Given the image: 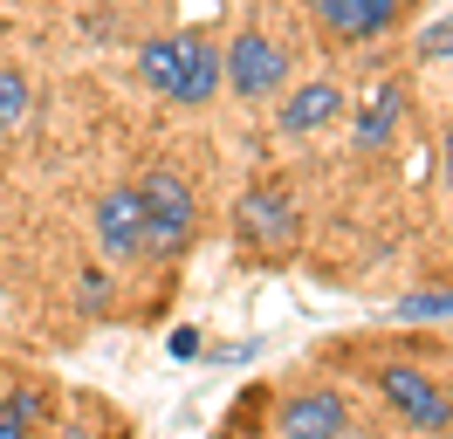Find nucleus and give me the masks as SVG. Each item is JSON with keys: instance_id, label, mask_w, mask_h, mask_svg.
I'll use <instances>...</instances> for the list:
<instances>
[{"instance_id": "f3484780", "label": "nucleus", "mask_w": 453, "mask_h": 439, "mask_svg": "<svg viewBox=\"0 0 453 439\" xmlns=\"http://www.w3.org/2000/svg\"><path fill=\"white\" fill-rule=\"evenodd\" d=\"M62 439H83V433H62Z\"/></svg>"}, {"instance_id": "0eeeda50", "label": "nucleus", "mask_w": 453, "mask_h": 439, "mask_svg": "<svg viewBox=\"0 0 453 439\" xmlns=\"http://www.w3.org/2000/svg\"><path fill=\"white\" fill-rule=\"evenodd\" d=\"M96 241H104V254H117V261H138L144 254V206H138V186H117L96 199Z\"/></svg>"}, {"instance_id": "9b49d317", "label": "nucleus", "mask_w": 453, "mask_h": 439, "mask_svg": "<svg viewBox=\"0 0 453 439\" xmlns=\"http://www.w3.org/2000/svg\"><path fill=\"white\" fill-rule=\"evenodd\" d=\"M28 110H35V82L21 76V69H7V62H0V131H14Z\"/></svg>"}, {"instance_id": "20e7f679", "label": "nucleus", "mask_w": 453, "mask_h": 439, "mask_svg": "<svg viewBox=\"0 0 453 439\" xmlns=\"http://www.w3.org/2000/svg\"><path fill=\"white\" fill-rule=\"evenodd\" d=\"M220 82L234 89V96H248V104H268L275 89L288 82V55L268 42V35H255V27H241L234 42L220 49Z\"/></svg>"}, {"instance_id": "f03ea898", "label": "nucleus", "mask_w": 453, "mask_h": 439, "mask_svg": "<svg viewBox=\"0 0 453 439\" xmlns=\"http://www.w3.org/2000/svg\"><path fill=\"white\" fill-rule=\"evenodd\" d=\"M138 206H144V254H186V241H193L199 227V199L193 186L179 179V172H151L138 186Z\"/></svg>"}, {"instance_id": "f257e3e1", "label": "nucleus", "mask_w": 453, "mask_h": 439, "mask_svg": "<svg viewBox=\"0 0 453 439\" xmlns=\"http://www.w3.org/2000/svg\"><path fill=\"white\" fill-rule=\"evenodd\" d=\"M138 76L186 110L213 104V89H220V49L199 42V35H158V42L138 49Z\"/></svg>"}, {"instance_id": "ddd939ff", "label": "nucleus", "mask_w": 453, "mask_h": 439, "mask_svg": "<svg viewBox=\"0 0 453 439\" xmlns=\"http://www.w3.org/2000/svg\"><path fill=\"white\" fill-rule=\"evenodd\" d=\"M419 55H426V62H447V55H453V14H447V21H433L419 35Z\"/></svg>"}, {"instance_id": "4468645a", "label": "nucleus", "mask_w": 453, "mask_h": 439, "mask_svg": "<svg viewBox=\"0 0 453 439\" xmlns=\"http://www.w3.org/2000/svg\"><path fill=\"white\" fill-rule=\"evenodd\" d=\"M405 316H453V296H412Z\"/></svg>"}, {"instance_id": "f8f14e48", "label": "nucleus", "mask_w": 453, "mask_h": 439, "mask_svg": "<svg viewBox=\"0 0 453 439\" xmlns=\"http://www.w3.org/2000/svg\"><path fill=\"white\" fill-rule=\"evenodd\" d=\"M35 419H42V398H35V391L0 398V439H35Z\"/></svg>"}, {"instance_id": "39448f33", "label": "nucleus", "mask_w": 453, "mask_h": 439, "mask_svg": "<svg viewBox=\"0 0 453 439\" xmlns=\"http://www.w3.org/2000/svg\"><path fill=\"white\" fill-rule=\"evenodd\" d=\"M378 391H385V405H392L405 426H419V433L453 426V384L426 378V371H412V364H392V371L378 378Z\"/></svg>"}, {"instance_id": "7ed1b4c3", "label": "nucleus", "mask_w": 453, "mask_h": 439, "mask_svg": "<svg viewBox=\"0 0 453 439\" xmlns=\"http://www.w3.org/2000/svg\"><path fill=\"white\" fill-rule=\"evenodd\" d=\"M234 234H241V247H255V254H268V261L296 254V241H303L296 199H288L282 186H248L241 206H234Z\"/></svg>"}, {"instance_id": "dca6fc26", "label": "nucleus", "mask_w": 453, "mask_h": 439, "mask_svg": "<svg viewBox=\"0 0 453 439\" xmlns=\"http://www.w3.org/2000/svg\"><path fill=\"white\" fill-rule=\"evenodd\" d=\"M0 398H7V378H0Z\"/></svg>"}, {"instance_id": "423d86ee", "label": "nucleus", "mask_w": 453, "mask_h": 439, "mask_svg": "<svg viewBox=\"0 0 453 439\" xmlns=\"http://www.w3.org/2000/svg\"><path fill=\"white\" fill-rule=\"evenodd\" d=\"M282 439H350V405L337 391H296L282 405Z\"/></svg>"}, {"instance_id": "1a4fd4ad", "label": "nucleus", "mask_w": 453, "mask_h": 439, "mask_svg": "<svg viewBox=\"0 0 453 439\" xmlns=\"http://www.w3.org/2000/svg\"><path fill=\"white\" fill-rule=\"evenodd\" d=\"M337 110H350L337 82H303V89L275 110V124H282V137H316L323 124H337Z\"/></svg>"}, {"instance_id": "6e6552de", "label": "nucleus", "mask_w": 453, "mask_h": 439, "mask_svg": "<svg viewBox=\"0 0 453 439\" xmlns=\"http://www.w3.org/2000/svg\"><path fill=\"white\" fill-rule=\"evenodd\" d=\"M405 7H412V0H316L323 27L343 35V42H371V35L398 27V21H405Z\"/></svg>"}, {"instance_id": "9d476101", "label": "nucleus", "mask_w": 453, "mask_h": 439, "mask_svg": "<svg viewBox=\"0 0 453 439\" xmlns=\"http://www.w3.org/2000/svg\"><path fill=\"white\" fill-rule=\"evenodd\" d=\"M398 124H405V89H398V82H378L365 96V110H357L350 137H357V151H385L398 137Z\"/></svg>"}, {"instance_id": "2eb2a0df", "label": "nucleus", "mask_w": 453, "mask_h": 439, "mask_svg": "<svg viewBox=\"0 0 453 439\" xmlns=\"http://www.w3.org/2000/svg\"><path fill=\"white\" fill-rule=\"evenodd\" d=\"M447 179H453V131H447Z\"/></svg>"}]
</instances>
